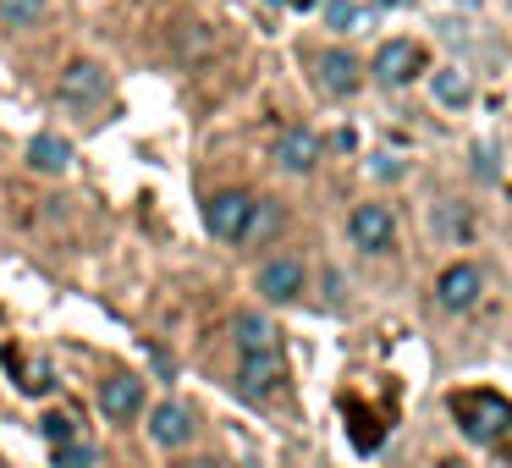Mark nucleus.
Returning a JSON list of instances; mask_svg holds the SVG:
<instances>
[{"label": "nucleus", "mask_w": 512, "mask_h": 468, "mask_svg": "<svg viewBox=\"0 0 512 468\" xmlns=\"http://www.w3.org/2000/svg\"><path fill=\"white\" fill-rule=\"evenodd\" d=\"M452 413H457V424H463L468 441H485V446L512 430V402L496 397V391H457Z\"/></svg>", "instance_id": "nucleus-1"}, {"label": "nucleus", "mask_w": 512, "mask_h": 468, "mask_svg": "<svg viewBox=\"0 0 512 468\" xmlns=\"http://www.w3.org/2000/svg\"><path fill=\"white\" fill-rule=\"evenodd\" d=\"M56 94H61V105H72V111H94V105L111 94V72H105V61L78 56L67 72H61Z\"/></svg>", "instance_id": "nucleus-2"}, {"label": "nucleus", "mask_w": 512, "mask_h": 468, "mask_svg": "<svg viewBox=\"0 0 512 468\" xmlns=\"http://www.w3.org/2000/svg\"><path fill=\"white\" fill-rule=\"evenodd\" d=\"M248 215H254V193H243V188H226V193H215V199L204 204V226H210L221 243H243Z\"/></svg>", "instance_id": "nucleus-3"}, {"label": "nucleus", "mask_w": 512, "mask_h": 468, "mask_svg": "<svg viewBox=\"0 0 512 468\" xmlns=\"http://www.w3.org/2000/svg\"><path fill=\"white\" fill-rule=\"evenodd\" d=\"M347 237H353L364 254H386L391 237H397V221H391L386 204H358V210L347 215Z\"/></svg>", "instance_id": "nucleus-4"}, {"label": "nucleus", "mask_w": 512, "mask_h": 468, "mask_svg": "<svg viewBox=\"0 0 512 468\" xmlns=\"http://www.w3.org/2000/svg\"><path fill=\"white\" fill-rule=\"evenodd\" d=\"M479 292H485V270H479V265H446L441 281H435V303H441V309H452V314L474 309Z\"/></svg>", "instance_id": "nucleus-5"}, {"label": "nucleus", "mask_w": 512, "mask_h": 468, "mask_svg": "<svg viewBox=\"0 0 512 468\" xmlns=\"http://www.w3.org/2000/svg\"><path fill=\"white\" fill-rule=\"evenodd\" d=\"M419 72H424V50L413 45V39H391V45H380L375 78L386 83V89H402V83H413Z\"/></svg>", "instance_id": "nucleus-6"}, {"label": "nucleus", "mask_w": 512, "mask_h": 468, "mask_svg": "<svg viewBox=\"0 0 512 468\" xmlns=\"http://www.w3.org/2000/svg\"><path fill=\"white\" fill-rule=\"evenodd\" d=\"M281 380H287L281 347L276 353H243V369H237V391H243V397H270Z\"/></svg>", "instance_id": "nucleus-7"}, {"label": "nucleus", "mask_w": 512, "mask_h": 468, "mask_svg": "<svg viewBox=\"0 0 512 468\" xmlns=\"http://www.w3.org/2000/svg\"><path fill=\"white\" fill-rule=\"evenodd\" d=\"M298 292H303V259L281 254V259H265V265H259V298L292 303Z\"/></svg>", "instance_id": "nucleus-8"}, {"label": "nucleus", "mask_w": 512, "mask_h": 468, "mask_svg": "<svg viewBox=\"0 0 512 468\" xmlns=\"http://www.w3.org/2000/svg\"><path fill=\"white\" fill-rule=\"evenodd\" d=\"M193 430H199V419H193V408L188 402H160L155 413H149V435H155L160 446H188L193 441Z\"/></svg>", "instance_id": "nucleus-9"}, {"label": "nucleus", "mask_w": 512, "mask_h": 468, "mask_svg": "<svg viewBox=\"0 0 512 468\" xmlns=\"http://www.w3.org/2000/svg\"><path fill=\"white\" fill-rule=\"evenodd\" d=\"M314 160H320V138H314L309 127H287V133L276 138V166L281 171L303 177V171H314Z\"/></svg>", "instance_id": "nucleus-10"}, {"label": "nucleus", "mask_w": 512, "mask_h": 468, "mask_svg": "<svg viewBox=\"0 0 512 468\" xmlns=\"http://www.w3.org/2000/svg\"><path fill=\"white\" fill-rule=\"evenodd\" d=\"M138 408H144V386H138L133 375H111L100 386V413L105 419H133Z\"/></svg>", "instance_id": "nucleus-11"}, {"label": "nucleus", "mask_w": 512, "mask_h": 468, "mask_svg": "<svg viewBox=\"0 0 512 468\" xmlns=\"http://www.w3.org/2000/svg\"><path fill=\"white\" fill-rule=\"evenodd\" d=\"M28 166L39 171V177H67L72 166V144L61 133H39L34 144H28Z\"/></svg>", "instance_id": "nucleus-12"}, {"label": "nucleus", "mask_w": 512, "mask_h": 468, "mask_svg": "<svg viewBox=\"0 0 512 468\" xmlns=\"http://www.w3.org/2000/svg\"><path fill=\"white\" fill-rule=\"evenodd\" d=\"M358 83H364V67H358L347 50H325L320 56V89L325 94H353Z\"/></svg>", "instance_id": "nucleus-13"}, {"label": "nucleus", "mask_w": 512, "mask_h": 468, "mask_svg": "<svg viewBox=\"0 0 512 468\" xmlns=\"http://www.w3.org/2000/svg\"><path fill=\"white\" fill-rule=\"evenodd\" d=\"M232 336H237L243 353H276V325H270L265 314H237Z\"/></svg>", "instance_id": "nucleus-14"}, {"label": "nucleus", "mask_w": 512, "mask_h": 468, "mask_svg": "<svg viewBox=\"0 0 512 468\" xmlns=\"http://www.w3.org/2000/svg\"><path fill=\"white\" fill-rule=\"evenodd\" d=\"M435 100L452 105V111H463V105L474 100V83H468V72H457V67H441V72H435Z\"/></svg>", "instance_id": "nucleus-15"}, {"label": "nucleus", "mask_w": 512, "mask_h": 468, "mask_svg": "<svg viewBox=\"0 0 512 468\" xmlns=\"http://www.w3.org/2000/svg\"><path fill=\"white\" fill-rule=\"evenodd\" d=\"M45 12H50V0H0V23L6 28H34V23H45Z\"/></svg>", "instance_id": "nucleus-16"}, {"label": "nucleus", "mask_w": 512, "mask_h": 468, "mask_svg": "<svg viewBox=\"0 0 512 468\" xmlns=\"http://www.w3.org/2000/svg\"><path fill=\"white\" fill-rule=\"evenodd\" d=\"M325 28L358 34V28H364V6H353V0H325Z\"/></svg>", "instance_id": "nucleus-17"}, {"label": "nucleus", "mask_w": 512, "mask_h": 468, "mask_svg": "<svg viewBox=\"0 0 512 468\" xmlns=\"http://www.w3.org/2000/svg\"><path fill=\"white\" fill-rule=\"evenodd\" d=\"M276 221H281L276 204L254 199V215H248V237H270V232H276ZM248 237H243V243H248Z\"/></svg>", "instance_id": "nucleus-18"}, {"label": "nucleus", "mask_w": 512, "mask_h": 468, "mask_svg": "<svg viewBox=\"0 0 512 468\" xmlns=\"http://www.w3.org/2000/svg\"><path fill=\"white\" fill-rule=\"evenodd\" d=\"M100 457H94V446H78V441H67V446H56V468H94Z\"/></svg>", "instance_id": "nucleus-19"}, {"label": "nucleus", "mask_w": 512, "mask_h": 468, "mask_svg": "<svg viewBox=\"0 0 512 468\" xmlns=\"http://www.w3.org/2000/svg\"><path fill=\"white\" fill-rule=\"evenodd\" d=\"M39 430H45L56 446H67V441H72V419H67V413H45V424H39Z\"/></svg>", "instance_id": "nucleus-20"}, {"label": "nucleus", "mask_w": 512, "mask_h": 468, "mask_svg": "<svg viewBox=\"0 0 512 468\" xmlns=\"http://www.w3.org/2000/svg\"><path fill=\"white\" fill-rule=\"evenodd\" d=\"M28 391H50V364H28Z\"/></svg>", "instance_id": "nucleus-21"}, {"label": "nucleus", "mask_w": 512, "mask_h": 468, "mask_svg": "<svg viewBox=\"0 0 512 468\" xmlns=\"http://www.w3.org/2000/svg\"><path fill=\"white\" fill-rule=\"evenodd\" d=\"M287 6H298V12H309V6H320V0H287Z\"/></svg>", "instance_id": "nucleus-22"}, {"label": "nucleus", "mask_w": 512, "mask_h": 468, "mask_svg": "<svg viewBox=\"0 0 512 468\" xmlns=\"http://www.w3.org/2000/svg\"><path fill=\"white\" fill-rule=\"evenodd\" d=\"M380 6H408V0H380Z\"/></svg>", "instance_id": "nucleus-23"}, {"label": "nucleus", "mask_w": 512, "mask_h": 468, "mask_svg": "<svg viewBox=\"0 0 512 468\" xmlns=\"http://www.w3.org/2000/svg\"><path fill=\"white\" fill-rule=\"evenodd\" d=\"M441 468H463V463H452V457H446V463H441Z\"/></svg>", "instance_id": "nucleus-24"}, {"label": "nucleus", "mask_w": 512, "mask_h": 468, "mask_svg": "<svg viewBox=\"0 0 512 468\" xmlns=\"http://www.w3.org/2000/svg\"><path fill=\"white\" fill-rule=\"evenodd\" d=\"M199 468H215V463H199Z\"/></svg>", "instance_id": "nucleus-25"}]
</instances>
